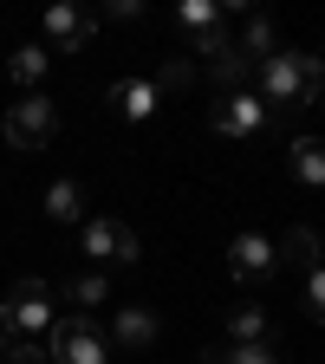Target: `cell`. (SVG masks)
<instances>
[{
    "mask_svg": "<svg viewBox=\"0 0 325 364\" xmlns=\"http://www.w3.org/2000/svg\"><path fill=\"white\" fill-rule=\"evenodd\" d=\"M254 78H260V105H312L319 98V59L312 53H273V59H260L254 65Z\"/></svg>",
    "mask_w": 325,
    "mask_h": 364,
    "instance_id": "6da1fadb",
    "label": "cell"
},
{
    "mask_svg": "<svg viewBox=\"0 0 325 364\" xmlns=\"http://www.w3.org/2000/svg\"><path fill=\"white\" fill-rule=\"evenodd\" d=\"M53 318H59V293L46 287V280H20L7 299H0V332H14V338L53 332Z\"/></svg>",
    "mask_w": 325,
    "mask_h": 364,
    "instance_id": "7a4b0ae2",
    "label": "cell"
},
{
    "mask_svg": "<svg viewBox=\"0 0 325 364\" xmlns=\"http://www.w3.org/2000/svg\"><path fill=\"white\" fill-rule=\"evenodd\" d=\"M46 364H105V338L85 312H59L53 338H46Z\"/></svg>",
    "mask_w": 325,
    "mask_h": 364,
    "instance_id": "3957f363",
    "label": "cell"
},
{
    "mask_svg": "<svg viewBox=\"0 0 325 364\" xmlns=\"http://www.w3.org/2000/svg\"><path fill=\"white\" fill-rule=\"evenodd\" d=\"M0 130H7V144H14V150H46V144L59 136V111H53V98L26 91V98L7 111V124H0Z\"/></svg>",
    "mask_w": 325,
    "mask_h": 364,
    "instance_id": "277c9868",
    "label": "cell"
},
{
    "mask_svg": "<svg viewBox=\"0 0 325 364\" xmlns=\"http://www.w3.org/2000/svg\"><path fill=\"white\" fill-rule=\"evenodd\" d=\"M85 260H98V273L105 267H130L137 260V235L124 221H111V215H91L85 221Z\"/></svg>",
    "mask_w": 325,
    "mask_h": 364,
    "instance_id": "5b68a950",
    "label": "cell"
},
{
    "mask_svg": "<svg viewBox=\"0 0 325 364\" xmlns=\"http://www.w3.org/2000/svg\"><path fill=\"white\" fill-rule=\"evenodd\" d=\"M260 117H267V105L254 98V91H221V98L208 105V124H215L221 136H254Z\"/></svg>",
    "mask_w": 325,
    "mask_h": 364,
    "instance_id": "8992f818",
    "label": "cell"
},
{
    "mask_svg": "<svg viewBox=\"0 0 325 364\" xmlns=\"http://www.w3.org/2000/svg\"><path fill=\"white\" fill-rule=\"evenodd\" d=\"M228 267H235V280L241 287H260L273 267H280V254H273L267 235H235V247H228Z\"/></svg>",
    "mask_w": 325,
    "mask_h": 364,
    "instance_id": "52a82bcc",
    "label": "cell"
},
{
    "mask_svg": "<svg viewBox=\"0 0 325 364\" xmlns=\"http://www.w3.org/2000/svg\"><path fill=\"white\" fill-rule=\"evenodd\" d=\"M235 53H241L247 65H260V59L280 53V33H273L267 14H241V20H235Z\"/></svg>",
    "mask_w": 325,
    "mask_h": 364,
    "instance_id": "ba28073f",
    "label": "cell"
},
{
    "mask_svg": "<svg viewBox=\"0 0 325 364\" xmlns=\"http://www.w3.org/2000/svg\"><path fill=\"white\" fill-rule=\"evenodd\" d=\"M91 33H98V20H91V14H78V7H53V14H46V39H53V46H65V53H78Z\"/></svg>",
    "mask_w": 325,
    "mask_h": 364,
    "instance_id": "9c48e42d",
    "label": "cell"
},
{
    "mask_svg": "<svg viewBox=\"0 0 325 364\" xmlns=\"http://www.w3.org/2000/svg\"><path fill=\"white\" fill-rule=\"evenodd\" d=\"M59 299H65L72 312H85V318H91V306H105V299H111V280H105L98 267H91V273H72V280L59 287Z\"/></svg>",
    "mask_w": 325,
    "mask_h": 364,
    "instance_id": "30bf717a",
    "label": "cell"
},
{
    "mask_svg": "<svg viewBox=\"0 0 325 364\" xmlns=\"http://www.w3.org/2000/svg\"><path fill=\"white\" fill-rule=\"evenodd\" d=\"M156 332H163V326H156L150 306H124V312L111 318V338H117V345H156Z\"/></svg>",
    "mask_w": 325,
    "mask_h": 364,
    "instance_id": "8fae6325",
    "label": "cell"
},
{
    "mask_svg": "<svg viewBox=\"0 0 325 364\" xmlns=\"http://www.w3.org/2000/svg\"><path fill=\"white\" fill-rule=\"evenodd\" d=\"M111 105H117L124 117H150L163 98L150 91V78H117V85H111Z\"/></svg>",
    "mask_w": 325,
    "mask_h": 364,
    "instance_id": "7c38bea8",
    "label": "cell"
},
{
    "mask_svg": "<svg viewBox=\"0 0 325 364\" xmlns=\"http://www.w3.org/2000/svg\"><path fill=\"white\" fill-rule=\"evenodd\" d=\"M228 332H235V345H267V332H273V318H267V306H235L228 312Z\"/></svg>",
    "mask_w": 325,
    "mask_h": 364,
    "instance_id": "4fadbf2b",
    "label": "cell"
},
{
    "mask_svg": "<svg viewBox=\"0 0 325 364\" xmlns=\"http://www.w3.org/2000/svg\"><path fill=\"white\" fill-rule=\"evenodd\" d=\"M46 215H53V221H78L85 215V189H78L72 176H59L53 189H46Z\"/></svg>",
    "mask_w": 325,
    "mask_h": 364,
    "instance_id": "5bb4252c",
    "label": "cell"
},
{
    "mask_svg": "<svg viewBox=\"0 0 325 364\" xmlns=\"http://www.w3.org/2000/svg\"><path fill=\"white\" fill-rule=\"evenodd\" d=\"M208 72H215V85H221V91H247V78H254V65L235 53V46H228L221 59H208Z\"/></svg>",
    "mask_w": 325,
    "mask_h": 364,
    "instance_id": "9a60e30c",
    "label": "cell"
},
{
    "mask_svg": "<svg viewBox=\"0 0 325 364\" xmlns=\"http://www.w3.org/2000/svg\"><path fill=\"white\" fill-rule=\"evenodd\" d=\"M189 78H196L189 59H163V65L150 72V91H156V98H176V91H189Z\"/></svg>",
    "mask_w": 325,
    "mask_h": 364,
    "instance_id": "2e32d148",
    "label": "cell"
},
{
    "mask_svg": "<svg viewBox=\"0 0 325 364\" xmlns=\"http://www.w3.org/2000/svg\"><path fill=\"white\" fill-rule=\"evenodd\" d=\"M287 156H293V176H299V182H325V150H319V136H299Z\"/></svg>",
    "mask_w": 325,
    "mask_h": 364,
    "instance_id": "e0dca14e",
    "label": "cell"
},
{
    "mask_svg": "<svg viewBox=\"0 0 325 364\" xmlns=\"http://www.w3.org/2000/svg\"><path fill=\"white\" fill-rule=\"evenodd\" d=\"M7 72H14V85H39L46 78V46H20L7 59Z\"/></svg>",
    "mask_w": 325,
    "mask_h": 364,
    "instance_id": "ac0fdd59",
    "label": "cell"
},
{
    "mask_svg": "<svg viewBox=\"0 0 325 364\" xmlns=\"http://www.w3.org/2000/svg\"><path fill=\"white\" fill-rule=\"evenodd\" d=\"M273 254H293L306 273H319V235H312V228H293V235H287L280 247H273Z\"/></svg>",
    "mask_w": 325,
    "mask_h": 364,
    "instance_id": "d6986e66",
    "label": "cell"
},
{
    "mask_svg": "<svg viewBox=\"0 0 325 364\" xmlns=\"http://www.w3.org/2000/svg\"><path fill=\"white\" fill-rule=\"evenodd\" d=\"M208 364H280V351L273 345H235V351H215Z\"/></svg>",
    "mask_w": 325,
    "mask_h": 364,
    "instance_id": "ffe728a7",
    "label": "cell"
},
{
    "mask_svg": "<svg viewBox=\"0 0 325 364\" xmlns=\"http://www.w3.org/2000/svg\"><path fill=\"white\" fill-rule=\"evenodd\" d=\"M215 14H221V7H208V0H182V7H176V26H189V33H196V26H208Z\"/></svg>",
    "mask_w": 325,
    "mask_h": 364,
    "instance_id": "44dd1931",
    "label": "cell"
},
{
    "mask_svg": "<svg viewBox=\"0 0 325 364\" xmlns=\"http://www.w3.org/2000/svg\"><path fill=\"white\" fill-rule=\"evenodd\" d=\"M137 14H144V0H111L105 7V20H137Z\"/></svg>",
    "mask_w": 325,
    "mask_h": 364,
    "instance_id": "7402d4cb",
    "label": "cell"
}]
</instances>
